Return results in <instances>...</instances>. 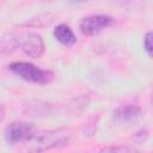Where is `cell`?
Instances as JSON below:
<instances>
[{
	"label": "cell",
	"mask_w": 153,
	"mask_h": 153,
	"mask_svg": "<svg viewBox=\"0 0 153 153\" xmlns=\"http://www.w3.org/2000/svg\"><path fill=\"white\" fill-rule=\"evenodd\" d=\"M143 49L148 56H152V32L148 31L143 37Z\"/></svg>",
	"instance_id": "obj_8"
},
{
	"label": "cell",
	"mask_w": 153,
	"mask_h": 153,
	"mask_svg": "<svg viewBox=\"0 0 153 153\" xmlns=\"http://www.w3.org/2000/svg\"><path fill=\"white\" fill-rule=\"evenodd\" d=\"M74 2H85V1H87V0H73Z\"/></svg>",
	"instance_id": "obj_10"
},
{
	"label": "cell",
	"mask_w": 153,
	"mask_h": 153,
	"mask_svg": "<svg viewBox=\"0 0 153 153\" xmlns=\"http://www.w3.org/2000/svg\"><path fill=\"white\" fill-rule=\"evenodd\" d=\"M141 115V109L134 104H126L118 106L114 111V118L120 123H130L137 120Z\"/></svg>",
	"instance_id": "obj_6"
},
{
	"label": "cell",
	"mask_w": 153,
	"mask_h": 153,
	"mask_svg": "<svg viewBox=\"0 0 153 153\" xmlns=\"http://www.w3.org/2000/svg\"><path fill=\"white\" fill-rule=\"evenodd\" d=\"M19 45L24 50L26 55L33 59H38L44 53V43L39 35L29 32V33H19Z\"/></svg>",
	"instance_id": "obj_5"
},
{
	"label": "cell",
	"mask_w": 153,
	"mask_h": 153,
	"mask_svg": "<svg viewBox=\"0 0 153 153\" xmlns=\"http://www.w3.org/2000/svg\"><path fill=\"white\" fill-rule=\"evenodd\" d=\"M54 37L57 42L66 47H72L76 43V37L74 32L71 30V27L66 24H60L54 29Z\"/></svg>",
	"instance_id": "obj_7"
},
{
	"label": "cell",
	"mask_w": 153,
	"mask_h": 153,
	"mask_svg": "<svg viewBox=\"0 0 153 153\" xmlns=\"http://www.w3.org/2000/svg\"><path fill=\"white\" fill-rule=\"evenodd\" d=\"M36 134V128L27 122H13L5 130L6 141L11 145L27 142Z\"/></svg>",
	"instance_id": "obj_3"
},
{
	"label": "cell",
	"mask_w": 153,
	"mask_h": 153,
	"mask_svg": "<svg viewBox=\"0 0 153 153\" xmlns=\"http://www.w3.org/2000/svg\"><path fill=\"white\" fill-rule=\"evenodd\" d=\"M10 71L19 78L39 85L49 84L54 79V73L49 69H41L30 62H13L8 66Z\"/></svg>",
	"instance_id": "obj_2"
},
{
	"label": "cell",
	"mask_w": 153,
	"mask_h": 153,
	"mask_svg": "<svg viewBox=\"0 0 153 153\" xmlns=\"http://www.w3.org/2000/svg\"><path fill=\"white\" fill-rule=\"evenodd\" d=\"M72 140V131L69 129H54L48 131H36V134L27 141L29 151L42 152L56 147H62Z\"/></svg>",
	"instance_id": "obj_1"
},
{
	"label": "cell",
	"mask_w": 153,
	"mask_h": 153,
	"mask_svg": "<svg viewBox=\"0 0 153 153\" xmlns=\"http://www.w3.org/2000/svg\"><path fill=\"white\" fill-rule=\"evenodd\" d=\"M106 151H112V152H133L135 151L134 148H130V147H105L102 149V152H106Z\"/></svg>",
	"instance_id": "obj_9"
},
{
	"label": "cell",
	"mask_w": 153,
	"mask_h": 153,
	"mask_svg": "<svg viewBox=\"0 0 153 153\" xmlns=\"http://www.w3.org/2000/svg\"><path fill=\"white\" fill-rule=\"evenodd\" d=\"M4 2V0H0V6H1V4Z\"/></svg>",
	"instance_id": "obj_11"
},
{
	"label": "cell",
	"mask_w": 153,
	"mask_h": 153,
	"mask_svg": "<svg viewBox=\"0 0 153 153\" xmlns=\"http://www.w3.org/2000/svg\"><path fill=\"white\" fill-rule=\"evenodd\" d=\"M114 19L105 14H93L84 18L80 23V30L86 36H94L112 24Z\"/></svg>",
	"instance_id": "obj_4"
}]
</instances>
